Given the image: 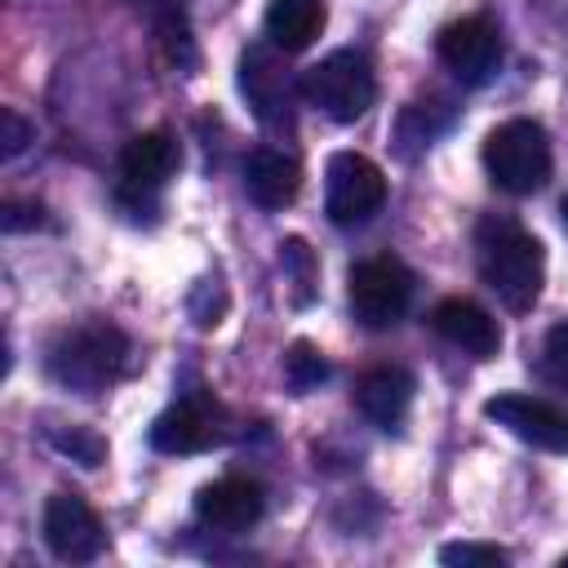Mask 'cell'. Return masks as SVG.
<instances>
[{
  "label": "cell",
  "mask_w": 568,
  "mask_h": 568,
  "mask_svg": "<svg viewBox=\"0 0 568 568\" xmlns=\"http://www.w3.org/2000/svg\"><path fill=\"white\" fill-rule=\"evenodd\" d=\"M559 222H564V231H568V195H564V204H559Z\"/></svg>",
  "instance_id": "obj_26"
},
{
  "label": "cell",
  "mask_w": 568,
  "mask_h": 568,
  "mask_svg": "<svg viewBox=\"0 0 568 568\" xmlns=\"http://www.w3.org/2000/svg\"><path fill=\"white\" fill-rule=\"evenodd\" d=\"M240 89H244L248 106H253L262 120H271V124L288 120L297 84H293L288 67H284V58H280L275 49L253 44V49L240 53Z\"/></svg>",
  "instance_id": "obj_12"
},
{
  "label": "cell",
  "mask_w": 568,
  "mask_h": 568,
  "mask_svg": "<svg viewBox=\"0 0 568 568\" xmlns=\"http://www.w3.org/2000/svg\"><path fill=\"white\" fill-rule=\"evenodd\" d=\"M124 368H129V337L106 320L75 324L58 333L49 346V377L80 395H102L115 377H124Z\"/></svg>",
  "instance_id": "obj_2"
},
{
  "label": "cell",
  "mask_w": 568,
  "mask_h": 568,
  "mask_svg": "<svg viewBox=\"0 0 568 568\" xmlns=\"http://www.w3.org/2000/svg\"><path fill=\"white\" fill-rule=\"evenodd\" d=\"M262 27H266L275 49L297 53L324 31V4L320 0H271Z\"/></svg>",
  "instance_id": "obj_17"
},
{
  "label": "cell",
  "mask_w": 568,
  "mask_h": 568,
  "mask_svg": "<svg viewBox=\"0 0 568 568\" xmlns=\"http://www.w3.org/2000/svg\"><path fill=\"white\" fill-rule=\"evenodd\" d=\"M36 222H40V209H36V204L4 200V209H0V226H4V231H27V226H36Z\"/></svg>",
  "instance_id": "obj_24"
},
{
  "label": "cell",
  "mask_w": 568,
  "mask_h": 568,
  "mask_svg": "<svg viewBox=\"0 0 568 568\" xmlns=\"http://www.w3.org/2000/svg\"><path fill=\"white\" fill-rule=\"evenodd\" d=\"M302 98H306L315 111H324L328 120L355 124V120L373 106V98H377V75H373V67H368L364 53L337 49V53L320 58V62L302 75Z\"/></svg>",
  "instance_id": "obj_4"
},
{
  "label": "cell",
  "mask_w": 568,
  "mask_h": 568,
  "mask_svg": "<svg viewBox=\"0 0 568 568\" xmlns=\"http://www.w3.org/2000/svg\"><path fill=\"white\" fill-rule=\"evenodd\" d=\"M484 413L506 426L515 439L541 448V453H568V408L541 399V395H519V390H506V395H493L484 404Z\"/></svg>",
  "instance_id": "obj_11"
},
{
  "label": "cell",
  "mask_w": 568,
  "mask_h": 568,
  "mask_svg": "<svg viewBox=\"0 0 568 568\" xmlns=\"http://www.w3.org/2000/svg\"><path fill=\"white\" fill-rule=\"evenodd\" d=\"M430 328H435L448 346H462V351L475 355V359H488V355L501 351V328H497V320H493L479 302H470V297H444V302L430 311Z\"/></svg>",
  "instance_id": "obj_14"
},
{
  "label": "cell",
  "mask_w": 568,
  "mask_h": 568,
  "mask_svg": "<svg viewBox=\"0 0 568 568\" xmlns=\"http://www.w3.org/2000/svg\"><path fill=\"white\" fill-rule=\"evenodd\" d=\"M231 435L226 426V408L209 395H186L173 408H164L151 422V448L155 453H204L213 444H222Z\"/></svg>",
  "instance_id": "obj_7"
},
{
  "label": "cell",
  "mask_w": 568,
  "mask_h": 568,
  "mask_svg": "<svg viewBox=\"0 0 568 568\" xmlns=\"http://www.w3.org/2000/svg\"><path fill=\"white\" fill-rule=\"evenodd\" d=\"M435 53L439 62L462 80V84H488L501 67V36L488 18L470 13V18H457L448 22L439 36H435Z\"/></svg>",
  "instance_id": "obj_8"
},
{
  "label": "cell",
  "mask_w": 568,
  "mask_h": 568,
  "mask_svg": "<svg viewBox=\"0 0 568 568\" xmlns=\"http://www.w3.org/2000/svg\"><path fill=\"white\" fill-rule=\"evenodd\" d=\"M444 102H408L404 106V115H399V151L404 155H413V151H422V146H430L435 138H439V129L448 124V111H439Z\"/></svg>",
  "instance_id": "obj_18"
},
{
  "label": "cell",
  "mask_w": 568,
  "mask_h": 568,
  "mask_svg": "<svg viewBox=\"0 0 568 568\" xmlns=\"http://www.w3.org/2000/svg\"><path fill=\"white\" fill-rule=\"evenodd\" d=\"M40 528H44V546L62 564H89L106 550V528H102L98 510L75 493H53L44 501Z\"/></svg>",
  "instance_id": "obj_10"
},
{
  "label": "cell",
  "mask_w": 568,
  "mask_h": 568,
  "mask_svg": "<svg viewBox=\"0 0 568 568\" xmlns=\"http://www.w3.org/2000/svg\"><path fill=\"white\" fill-rule=\"evenodd\" d=\"M173 173H178V142L164 129L138 133L120 151V200L129 209H151Z\"/></svg>",
  "instance_id": "obj_9"
},
{
  "label": "cell",
  "mask_w": 568,
  "mask_h": 568,
  "mask_svg": "<svg viewBox=\"0 0 568 568\" xmlns=\"http://www.w3.org/2000/svg\"><path fill=\"white\" fill-rule=\"evenodd\" d=\"M0 124H4V138H0V142H4V155H18V151L31 142V124H27L13 106L0 111Z\"/></svg>",
  "instance_id": "obj_23"
},
{
  "label": "cell",
  "mask_w": 568,
  "mask_h": 568,
  "mask_svg": "<svg viewBox=\"0 0 568 568\" xmlns=\"http://www.w3.org/2000/svg\"><path fill=\"white\" fill-rule=\"evenodd\" d=\"M346 297H351V311L364 328H390L404 320V311L413 302V275L390 253L364 257L346 275Z\"/></svg>",
  "instance_id": "obj_5"
},
{
  "label": "cell",
  "mask_w": 568,
  "mask_h": 568,
  "mask_svg": "<svg viewBox=\"0 0 568 568\" xmlns=\"http://www.w3.org/2000/svg\"><path fill=\"white\" fill-rule=\"evenodd\" d=\"M439 559H444V564H462V568H497V564H506L510 555H506L501 546H479V541H453V546H444V550H439Z\"/></svg>",
  "instance_id": "obj_20"
},
{
  "label": "cell",
  "mask_w": 568,
  "mask_h": 568,
  "mask_svg": "<svg viewBox=\"0 0 568 568\" xmlns=\"http://www.w3.org/2000/svg\"><path fill=\"white\" fill-rule=\"evenodd\" d=\"M280 248H284V253H280L284 266L297 271V284H302V297H306V288H311V253H306V244H302V240H284Z\"/></svg>",
  "instance_id": "obj_25"
},
{
  "label": "cell",
  "mask_w": 568,
  "mask_h": 568,
  "mask_svg": "<svg viewBox=\"0 0 568 568\" xmlns=\"http://www.w3.org/2000/svg\"><path fill=\"white\" fill-rule=\"evenodd\" d=\"M262 510H266V493L257 479H244V475L213 479L195 493V515L213 532H244L262 519Z\"/></svg>",
  "instance_id": "obj_13"
},
{
  "label": "cell",
  "mask_w": 568,
  "mask_h": 568,
  "mask_svg": "<svg viewBox=\"0 0 568 568\" xmlns=\"http://www.w3.org/2000/svg\"><path fill=\"white\" fill-rule=\"evenodd\" d=\"M386 204L382 169L359 151H337L324 169V213L333 226H364Z\"/></svg>",
  "instance_id": "obj_6"
},
{
  "label": "cell",
  "mask_w": 568,
  "mask_h": 568,
  "mask_svg": "<svg viewBox=\"0 0 568 568\" xmlns=\"http://www.w3.org/2000/svg\"><path fill=\"white\" fill-rule=\"evenodd\" d=\"M53 444H58L62 453L80 457V466H98L102 453H106V444H102L93 430H67V435H53Z\"/></svg>",
  "instance_id": "obj_22"
},
{
  "label": "cell",
  "mask_w": 568,
  "mask_h": 568,
  "mask_svg": "<svg viewBox=\"0 0 568 568\" xmlns=\"http://www.w3.org/2000/svg\"><path fill=\"white\" fill-rule=\"evenodd\" d=\"M484 169L506 195H532L550 178V138L537 120H506L484 138Z\"/></svg>",
  "instance_id": "obj_3"
},
{
  "label": "cell",
  "mask_w": 568,
  "mask_h": 568,
  "mask_svg": "<svg viewBox=\"0 0 568 568\" xmlns=\"http://www.w3.org/2000/svg\"><path fill=\"white\" fill-rule=\"evenodd\" d=\"M244 191L257 209H284L302 191V164L280 146H257L244 160Z\"/></svg>",
  "instance_id": "obj_16"
},
{
  "label": "cell",
  "mask_w": 568,
  "mask_h": 568,
  "mask_svg": "<svg viewBox=\"0 0 568 568\" xmlns=\"http://www.w3.org/2000/svg\"><path fill=\"white\" fill-rule=\"evenodd\" d=\"M413 390H417V382H413L408 368L377 364V368L359 373V382H355V408H359L373 426L395 430V426L408 417V408H413Z\"/></svg>",
  "instance_id": "obj_15"
},
{
  "label": "cell",
  "mask_w": 568,
  "mask_h": 568,
  "mask_svg": "<svg viewBox=\"0 0 568 568\" xmlns=\"http://www.w3.org/2000/svg\"><path fill=\"white\" fill-rule=\"evenodd\" d=\"M564 564H568V555H564Z\"/></svg>",
  "instance_id": "obj_27"
},
{
  "label": "cell",
  "mask_w": 568,
  "mask_h": 568,
  "mask_svg": "<svg viewBox=\"0 0 568 568\" xmlns=\"http://www.w3.org/2000/svg\"><path fill=\"white\" fill-rule=\"evenodd\" d=\"M479 280L501 297L510 311H528L546 280V248L510 217H484L475 231Z\"/></svg>",
  "instance_id": "obj_1"
},
{
  "label": "cell",
  "mask_w": 568,
  "mask_h": 568,
  "mask_svg": "<svg viewBox=\"0 0 568 568\" xmlns=\"http://www.w3.org/2000/svg\"><path fill=\"white\" fill-rule=\"evenodd\" d=\"M541 368L550 382L568 386V320H559L550 333H546V346H541Z\"/></svg>",
  "instance_id": "obj_21"
},
{
  "label": "cell",
  "mask_w": 568,
  "mask_h": 568,
  "mask_svg": "<svg viewBox=\"0 0 568 568\" xmlns=\"http://www.w3.org/2000/svg\"><path fill=\"white\" fill-rule=\"evenodd\" d=\"M324 377H328V359H324L311 342H293L288 355H284V382H288L297 395H306V390H315Z\"/></svg>",
  "instance_id": "obj_19"
}]
</instances>
